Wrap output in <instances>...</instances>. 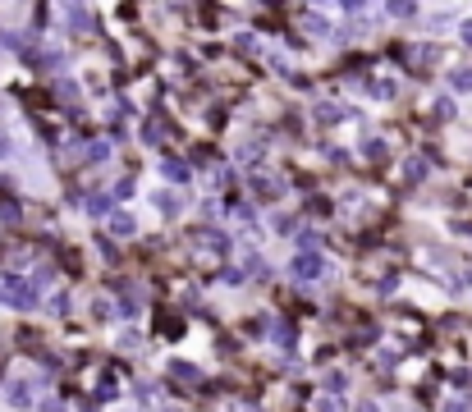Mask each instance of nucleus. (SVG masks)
<instances>
[{
    "label": "nucleus",
    "mask_w": 472,
    "mask_h": 412,
    "mask_svg": "<svg viewBox=\"0 0 472 412\" xmlns=\"http://www.w3.org/2000/svg\"><path fill=\"white\" fill-rule=\"evenodd\" d=\"M0 298L10 307H19V312H28V307L37 303V284L23 280V275H5V280H0Z\"/></svg>",
    "instance_id": "1"
},
{
    "label": "nucleus",
    "mask_w": 472,
    "mask_h": 412,
    "mask_svg": "<svg viewBox=\"0 0 472 412\" xmlns=\"http://www.w3.org/2000/svg\"><path fill=\"white\" fill-rule=\"evenodd\" d=\"M294 275L298 280H321V275H326V261H321V252H303V257L294 261Z\"/></svg>",
    "instance_id": "2"
},
{
    "label": "nucleus",
    "mask_w": 472,
    "mask_h": 412,
    "mask_svg": "<svg viewBox=\"0 0 472 412\" xmlns=\"http://www.w3.org/2000/svg\"><path fill=\"white\" fill-rule=\"evenodd\" d=\"M161 174L170 179V184H188V161H179V156H165V165H161Z\"/></svg>",
    "instance_id": "3"
},
{
    "label": "nucleus",
    "mask_w": 472,
    "mask_h": 412,
    "mask_svg": "<svg viewBox=\"0 0 472 412\" xmlns=\"http://www.w3.org/2000/svg\"><path fill=\"white\" fill-rule=\"evenodd\" d=\"M110 229H115L120 239H129V234H138V220H133L129 211H110Z\"/></svg>",
    "instance_id": "4"
},
{
    "label": "nucleus",
    "mask_w": 472,
    "mask_h": 412,
    "mask_svg": "<svg viewBox=\"0 0 472 412\" xmlns=\"http://www.w3.org/2000/svg\"><path fill=\"white\" fill-rule=\"evenodd\" d=\"M170 376L184 380V385H202V371L193 367V362H170Z\"/></svg>",
    "instance_id": "5"
},
{
    "label": "nucleus",
    "mask_w": 472,
    "mask_h": 412,
    "mask_svg": "<svg viewBox=\"0 0 472 412\" xmlns=\"http://www.w3.org/2000/svg\"><path fill=\"white\" fill-rule=\"evenodd\" d=\"M344 115H349V110H344L340 101H321V106H317V120H321V124H340Z\"/></svg>",
    "instance_id": "6"
},
{
    "label": "nucleus",
    "mask_w": 472,
    "mask_h": 412,
    "mask_svg": "<svg viewBox=\"0 0 472 412\" xmlns=\"http://www.w3.org/2000/svg\"><path fill=\"white\" fill-rule=\"evenodd\" d=\"M253 188H257L262 197H280V193H285V184H280V179H271V174H253Z\"/></svg>",
    "instance_id": "7"
},
{
    "label": "nucleus",
    "mask_w": 472,
    "mask_h": 412,
    "mask_svg": "<svg viewBox=\"0 0 472 412\" xmlns=\"http://www.w3.org/2000/svg\"><path fill=\"white\" fill-rule=\"evenodd\" d=\"M10 403H14V408H28V403H33V390H28L23 380H14V385H10Z\"/></svg>",
    "instance_id": "8"
},
{
    "label": "nucleus",
    "mask_w": 472,
    "mask_h": 412,
    "mask_svg": "<svg viewBox=\"0 0 472 412\" xmlns=\"http://www.w3.org/2000/svg\"><path fill=\"white\" fill-rule=\"evenodd\" d=\"M385 152H390V147H385L381 138H363V156L367 161H385Z\"/></svg>",
    "instance_id": "9"
},
{
    "label": "nucleus",
    "mask_w": 472,
    "mask_h": 412,
    "mask_svg": "<svg viewBox=\"0 0 472 412\" xmlns=\"http://www.w3.org/2000/svg\"><path fill=\"white\" fill-rule=\"evenodd\" d=\"M156 206H161V216H179V197L175 193H156Z\"/></svg>",
    "instance_id": "10"
},
{
    "label": "nucleus",
    "mask_w": 472,
    "mask_h": 412,
    "mask_svg": "<svg viewBox=\"0 0 472 412\" xmlns=\"http://www.w3.org/2000/svg\"><path fill=\"white\" fill-rule=\"evenodd\" d=\"M88 211H92V216H110L115 206H110V197H106V193H97V197H88Z\"/></svg>",
    "instance_id": "11"
},
{
    "label": "nucleus",
    "mask_w": 472,
    "mask_h": 412,
    "mask_svg": "<svg viewBox=\"0 0 472 412\" xmlns=\"http://www.w3.org/2000/svg\"><path fill=\"white\" fill-rule=\"evenodd\" d=\"M372 92H376L381 101H390V97L399 92V87H395V78H376V83H372Z\"/></svg>",
    "instance_id": "12"
},
{
    "label": "nucleus",
    "mask_w": 472,
    "mask_h": 412,
    "mask_svg": "<svg viewBox=\"0 0 472 412\" xmlns=\"http://www.w3.org/2000/svg\"><path fill=\"white\" fill-rule=\"evenodd\" d=\"M207 248L216 252V257H225V252H230V239H225V234H216V229H211V234H207Z\"/></svg>",
    "instance_id": "13"
},
{
    "label": "nucleus",
    "mask_w": 472,
    "mask_h": 412,
    "mask_svg": "<svg viewBox=\"0 0 472 412\" xmlns=\"http://www.w3.org/2000/svg\"><path fill=\"white\" fill-rule=\"evenodd\" d=\"M115 394H120V390H115V376L106 371V376H101V385H97V399L106 403V399H115Z\"/></svg>",
    "instance_id": "14"
},
{
    "label": "nucleus",
    "mask_w": 472,
    "mask_h": 412,
    "mask_svg": "<svg viewBox=\"0 0 472 412\" xmlns=\"http://www.w3.org/2000/svg\"><path fill=\"white\" fill-rule=\"evenodd\" d=\"M450 83L459 87V92H472V69H454V74H450Z\"/></svg>",
    "instance_id": "15"
},
{
    "label": "nucleus",
    "mask_w": 472,
    "mask_h": 412,
    "mask_svg": "<svg viewBox=\"0 0 472 412\" xmlns=\"http://www.w3.org/2000/svg\"><path fill=\"white\" fill-rule=\"evenodd\" d=\"M275 344H280V348L294 344V326H289V321H280V326H275Z\"/></svg>",
    "instance_id": "16"
},
{
    "label": "nucleus",
    "mask_w": 472,
    "mask_h": 412,
    "mask_svg": "<svg viewBox=\"0 0 472 412\" xmlns=\"http://www.w3.org/2000/svg\"><path fill=\"white\" fill-rule=\"evenodd\" d=\"M234 51H239V55H257V51H262V42H257V37H239Z\"/></svg>",
    "instance_id": "17"
},
{
    "label": "nucleus",
    "mask_w": 472,
    "mask_h": 412,
    "mask_svg": "<svg viewBox=\"0 0 472 412\" xmlns=\"http://www.w3.org/2000/svg\"><path fill=\"white\" fill-rule=\"evenodd\" d=\"M390 14H395V19H418V5H404V0H399V5H390Z\"/></svg>",
    "instance_id": "18"
},
{
    "label": "nucleus",
    "mask_w": 472,
    "mask_h": 412,
    "mask_svg": "<svg viewBox=\"0 0 472 412\" xmlns=\"http://www.w3.org/2000/svg\"><path fill=\"white\" fill-rule=\"evenodd\" d=\"M317 412H344V403L335 394H326V399H317Z\"/></svg>",
    "instance_id": "19"
},
{
    "label": "nucleus",
    "mask_w": 472,
    "mask_h": 412,
    "mask_svg": "<svg viewBox=\"0 0 472 412\" xmlns=\"http://www.w3.org/2000/svg\"><path fill=\"white\" fill-rule=\"evenodd\" d=\"M88 156H92V161H106V156H110V142H92Z\"/></svg>",
    "instance_id": "20"
},
{
    "label": "nucleus",
    "mask_w": 472,
    "mask_h": 412,
    "mask_svg": "<svg viewBox=\"0 0 472 412\" xmlns=\"http://www.w3.org/2000/svg\"><path fill=\"white\" fill-rule=\"evenodd\" d=\"M308 211H312V216H330V202H326V197H312Z\"/></svg>",
    "instance_id": "21"
},
{
    "label": "nucleus",
    "mask_w": 472,
    "mask_h": 412,
    "mask_svg": "<svg viewBox=\"0 0 472 412\" xmlns=\"http://www.w3.org/2000/svg\"><path fill=\"white\" fill-rule=\"evenodd\" d=\"M143 138H147V142H161V138H165V129H161V120H152V124H147V133H143Z\"/></svg>",
    "instance_id": "22"
},
{
    "label": "nucleus",
    "mask_w": 472,
    "mask_h": 412,
    "mask_svg": "<svg viewBox=\"0 0 472 412\" xmlns=\"http://www.w3.org/2000/svg\"><path fill=\"white\" fill-rule=\"evenodd\" d=\"M275 234H294V216H275Z\"/></svg>",
    "instance_id": "23"
},
{
    "label": "nucleus",
    "mask_w": 472,
    "mask_h": 412,
    "mask_svg": "<svg viewBox=\"0 0 472 412\" xmlns=\"http://www.w3.org/2000/svg\"><path fill=\"white\" fill-rule=\"evenodd\" d=\"M51 312H55V316L69 312V298H65V293H55V298H51Z\"/></svg>",
    "instance_id": "24"
},
{
    "label": "nucleus",
    "mask_w": 472,
    "mask_h": 412,
    "mask_svg": "<svg viewBox=\"0 0 472 412\" xmlns=\"http://www.w3.org/2000/svg\"><path fill=\"white\" fill-rule=\"evenodd\" d=\"M344 385H349V380H344V376H340V371H335V376H326V390H330V394H340V390H344Z\"/></svg>",
    "instance_id": "25"
},
{
    "label": "nucleus",
    "mask_w": 472,
    "mask_h": 412,
    "mask_svg": "<svg viewBox=\"0 0 472 412\" xmlns=\"http://www.w3.org/2000/svg\"><path fill=\"white\" fill-rule=\"evenodd\" d=\"M353 412H381V403H376V399H358V403H353Z\"/></svg>",
    "instance_id": "26"
},
{
    "label": "nucleus",
    "mask_w": 472,
    "mask_h": 412,
    "mask_svg": "<svg viewBox=\"0 0 472 412\" xmlns=\"http://www.w3.org/2000/svg\"><path fill=\"white\" fill-rule=\"evenodd\" d=\"M92 316H97V321H110V303H101V298H97V303H92Z\"/></svg>",
    "instance_id": "27"
},
{
    "label": "nucleus",
    "mask_w": 472,
    "mask_h": 412,
    "mask_svg": "<svg viewBox=\"0 0 472 412\" xmlns=\"http://www.w3.org/2000/svg\"><path fill=\"white\" fill-rule=\"evenodd\" d=\"M436 115L440 120H454V101H436Z\"/></svg>",
    "instance_id": "28"
},
{
    "label": "nucleus",
    "mask_w": 472,
    "mask_h": 412,
    "mask_svg": "<svg viewBox=\"0 0 472 412\" xmlns=\"http://www.w3.org/2000/svg\"><path fill=\"white\" fill-rule=\"evenodd\" d=\"M0 220H10V225H14V220H19V206L5 202V206H0Z\"/></svg>",
    "instance_id": "29"
},
{
    "label": "nucleus",
    "mask_w": 472,
    "mask_h": 412,
    "mask_svg": "<svg viewBox=\"0 0 472 412\" xmlns=\"http://www.w3.org/2000/svg\"><path fill=\"white\" fill-rule=\"evenodd\" d=\"M308 28H312V33H326L330 23H326V19H321V14H308Z\"/></svg>",
    "instance_id": "30"
},
{
    "label": "nucleus",
    "mask_w": 472,
    "mask_h": 412,
    "mask_svg": "<svg viewBox=\"0 0 472 412\" xmlns=\"http://www.w3.org/2000/svg\"><path fill=\"white\" fill-rule=\"evenodd\" d=\"M459 37H463V42L472 46V19H463V23H459Z\"/></svg>",
    "instance_id": "31"
},
{
    "label": "nucleus",
    "mask_w": 472,
    "mask_h": 412,
    "mask_svg": "<svg viewBox=\"0 0 472 412\" xmlns=\"http://www.w3.org/2000/svg\"><path fill=\"white\" fill-rule=\"evenodd\" d=\"M445 412H468V403H450V408H445Z\"/></svg>",
    "instance_id": "32"
},
{
    "label": "nucleus",
    "mask_w": 472,
    "mask_h": 412,
    "mask_svg": "<svg viewBox=\"0 0 472 412\" xmlns=\"http://www.w3.org/2000/svg\"><path fill=\"white\" fill-rule=\"evenodd\" d=\"M5 152H10V138H5V133H0V156H5Z\"/></svg>",
    "instance_id": "33"
},
{
    "label": "nucleus",
    "mask_w": 472,
    "mask_h": 412,
    "mask_svg": "<svg viewBox=\"0 0 472 412\" xmlns=\"http://www.w3.org/2000/svg\"><path fill=\"white\" fill-rule=\"evenodd\" d=\"M165 412H184V408H165Z\"/></svg>",
    "instance_id": "34"
}]
</instances>
